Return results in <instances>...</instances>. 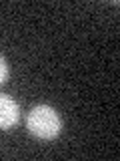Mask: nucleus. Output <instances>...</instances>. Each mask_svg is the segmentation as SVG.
<instances>
[{
	"instance_id": "nucleus-2",
	"label": "nucleus",
	"mask_w": 120,
	"mask_h": 161,
	"mask_svg": "<svg viewBox=\"0 0 120 161\" xmlns=\"http://www.w3.org/2000/svg\"><path fill=\"white\" fill-rule=\"evenodd\" d=\"M20 119V107L14 99H10L8 95L0 93V129L8 131L18 123Z\"/></svg>"
},
{
	"instance_id": "nucleus-1",
	"label": "nucleus",
	"mask_w": 120,
	"mask_h": 161,
	"mask_svg": "<svg viewBox=\"0 0 120 161\" xmlns=\"http://www.w3.org/2000/svg\"><path fill=\"white\" fill-rule=\"evenodd\" d=\"M26 129L38 139H54L62 129V119L56 109L48 105H36L26 117Z\"/></svg>"
},
{
	"instance_id": "nucleus-3",
	"label": "nucleus",
	"mask_w": 120,
	"mask_h": 161,
	"mask_svg": "<svg viewBox=\"0 0 120 161\" xmlns=\"http://www.w3.org/2000/svg\"><path fill=\"white\" fill-rule=\"evenodd\" d=\"M8 79V64H6V58L0 54V85H4Z\"/></svg>"
}]
</instances>
